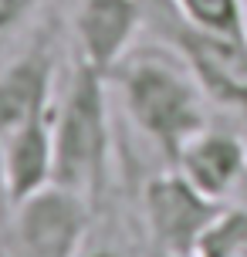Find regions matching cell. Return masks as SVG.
I'll list each match as a JSON object with an SVG mask.
<instances>
[{"label": "cell", "instance_id": "9c48e42d", "mask_svg": "<svg viewBox=\"0 0 247 257\" xmlns=\"http://www.w3.org/2000/svg\"><path fill=\"white\" fill-rule=\"evenodd\" d=\"M0 159H4V176H7L14 203H21L24 196L51 186L54 183L51 115L34 118V122L7 132V136L0 139Z\"/></svg>", "mask_w": 247, "mask_h": 257}, {"label": "cell", "instance_id": "3957f363", "mask_svg": "<svg viewBox=\"0 0 247 257\" xmlns=\"http://www.w3.org/2000/svg\"><path fill=\"white\" fill-rule=\"evenodd\" d=\"M88 233L91 200L51 183L14 203L0 230V257H78Z\"/></svg>", "mask_w": 247, "mask_h": 257}, {"label": "cell", "instance_id": "8992f818", "mask_svg": "<svg viewBox=\"0 0 247 257\" xmlns=\"http://www.w3.org/2000/svg\"><path fill=\"white\" fill-rule=\"evenodd\" d=\"M58 75H54V34L41 31L21 54L0 68V139L34 118L51 115Z\"/></svg>", "mask_w": 247, "mask_h": 257}, {"label": "cell", "instance_id": "277c9868", "mask_svg": "<svg viewBox=\"0 0 247 257\" xmlns=\"http://www.w3.org/2000/svg\"><path fill=\"white\" fill-rule=\"evenodd\" d=\"M159 27L169 51L190 68V75L200 81L210 102L220 108L247 112V38L186 24L169 7V0H163L159 7Z\"/></svg>", "mask_w": 247, "mask_h": 257}, {"label": "cell", "instance_id": "5bb4252c", "mask_svg": "<svg viewBox=\"0 0 247 257\" xmlns=\"http://www.w3.org/2000/svg\"><path fill=\"white\" fill-rule=\"evenodd\" d=\"M11 210H14V196H11V186H7V176H4V159H0V230L7 227Z\"/></svg>", "mask_w": 247, "mask_h": 257}, {"label": "cell", "instance_id": "6da1fadb", "mask_svg": "<svg viewBox=\"0 0 247 257\" xmlns=\"http://www.w3.org/2000/svg\"><path fill=\"white\" fill-rule=\"evenodd\" d=\"M108 81H115L122 108L136 132L153 142L166 163L190 136L210 125L207 91L173 51H132Z\"/></svg>", "mask_w": 247, "mask_h": 257}, {"label": "cell", "instance_id": "ba28073f", "mask_svg": "<svg viewBox=\"0 0 247 257\" xmlns=\"http://www.w3.org/2000/svg\"><path fill=\"white\" fill-rule=\"evenodd\" d=\"M169 166L203 196L217 200V203H230L237 180L247 166V142L234 128L210 122L183 142L180 153L169 159Z\"/></svg>", "mask_w": 247, "mask_h": 257}, {"label": "cell", "instance_id": "30bf717a", "mask_svg": "<svg viewBox=\"0 0 247 257\" xmlns=\"http://www.w3.org/2000/svg\"><path fill=\"white\" fill-rule=\"evenodd\" d=\"M169 7L193 27L244 38L247 0H169Z\"/></svg>", "mask_w": 247, "mask_h": 257}, {"label": "cell", "instance_id": "4fadbf2b", "mask_svg": "<svg viewBox=\"0 0 247 257\" xmlns=\"http://www.w3.org/2000/svg\"><path fill=\"white\" fill-rule=\"evenodd\" d=\"M38 7H41V0H0V44L11 34H17Z\"/></svg>", "mask_w": 247, "mask_h": 257}, {"label": "cell", "instance_id": "2e32d148", "mask_svg": "<svg viewBox=\"0 0 247 257\" xmlns=\"http://www.w3.org/2000/svg\"><path fill=\"white\" fill-rule=\"evenodd\" d=\"M244 38H247V17H244Z\"/></svg>", "mask_w": 247, "mask_h": 257}, {"label": "cell", "instance_id": "8fae6325", "mask_svg": "<svg viewBox=\"0 0 247 257\" xmlns=\"http://www.w3.org/2000/svg\"><path fill=\"white\" fill-rule=\"evenodd\" d=\"M196 257H247V210L227 203L196 247Z\"/></svg>", "mask_w": 247, "mask_h": 257}, {"label": "cell", "instance_id": "7a4b0ae2", "mask_svg": "<svg viewBox=\"0 0 247 257\" xmlns=\"http://www.w3.org/2000/svg\"><path fill=\"white\" fill-rule=\"evenodd\" d=\"M108 78L91 71L71 54L51 105L54 132V183L98 200L108 173Z\"/></svg>", "mask_w": 247, "mask_h": 257}, {"label": "cell", "instance_id": "5b68a950", "mask_svg": "<svg viewBox=\"0 0 247 257\" xmlns=\"http://www.w3.org/2000/svg\"><path fill=\"white\" fill-rule=\"evenodd\" d=\"M227 203L190 186L169 166L143 186V227L159 257H196V247Z\"/></svg>", "mask_w": 247, "mask_h": 257}, {"label": "cell", "instance_id": "9a60e30c", "mask_svg": "<svg viewBox=\"0 0 247 257\" xmlns=\"http://www.w3.org/2000/svg\"><path fill=\"white\" fill-rule=\"evenodd\" d=\"M230 203L247 210V166H244V173H240V180H237V190H234V196H230Z\"/></svg>", "mask_w": 247, "mask_h": 257}, {"label": "cell", "instance_id": "7c38bea8", "mask_svg": "<svg viewBox=\"0 0 247 257\" xmlns=\"http://www.w3.org/2000/svg\"><path fill=\"white\" fill-rule=\"evenodd\" d=\"M78 257H139L136 254V247L129 244V240H122V237H115V233H98L95 230V223H91V233L88 240L81 244Z\"/></svg>", "mask_w": 247, "mask_h": 257}, {"label": "cell", "instance_id": "52a82bcc", "mask_svg": "<svg viewBox=\"0 0 247 257\" xmlns=\"http://www.w3.org/2000/svg\"><path fill=\"white\" fill-rule=\"evenodd\" d=\"M143 21L146 0H81L71 17V54L102 78H112V71L132 54Z\"/></svg>", "mask_w": 247, "mask_h": 257}]
</instances>
